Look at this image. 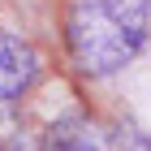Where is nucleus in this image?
Segmentation results:
<instances>
[{
    "mask_svg": "<svg viewBox=\"0 0 151 151\" xmlns=\"http://www.w3.org/2000/svg\"><path fill=\"white\" fill-rule=\"evenodd\" d=\"M0 151H43V147H22V142L13 138V142H4V147H0Z\"/></svg>",
    "mask_w": 151,
    "mask_h": 151,
    "instance_id": "nucleus-6",
    "label": "nucleus"
},
{
    "mask_svg": "<svg viewBox=\"0 0 151 151\" xmlns=\"http://www.w3.org/2000/svg\"><path fill=\"white\" fill-rule=\"evenodd\" d=\"M17 138V116L9 112V104H0V147Z\"/></svg>",
    "mask_w": 151,
    "mask_h": 151,
    "instance_id": "nucleus-5",
    "label": "nucleus"
},
{
    "mask_svg": "<svg viewBox=\"0 0 151 151\" xmlns=\"http://www.w3.org/2000/svg\"><path fill=\"white\" fill-rule=\"evenodd\" d=\"M35 82H39V52L22 35L0 30V104L22 99Z\"/></svg>",
    "mask_w": 151,
    "mask_h": 151,
    "instance_id": "nucleus-2",
    "label": "nucleus"
},
{
    "mask_svg": "<svg viewBox=\"0 0 151 151\" xmlns=\"http://www.w3.org/2000/svg\"><path fill=\"white\" fill-rule=\"evenodd\" d=\"M151 39V0H73L65 17L69 56L86 78H112Z\"/></svg>",
    "mask_w": 151,
    "mask_h": 151,
    "instance_id": "nucleus-1",
    "label": "nucleus"
},
{
    "mask_svg": "<svg viewBox=\"0 0 151 151\" xmlns=\"http://www.w3.org/2000/svg\"><path fill=\"white\" fill-rule=\"evenodd\" d=\"M112 151H151V129L134 125V121H121L112 129Z\"/></svg>",
    "mask_w": 151,
    "mask_h": 151,
    "instance_id": "nucleus-4",
    "label": "nucleus"
},
{
    "mask_svg": "<svg viewBox=\"0 0 151 151\" xmlns=\"http://www.w3.org/2000/svg\"><path fill=\"white\" fill-rule=\"evenodd\" d=\"M43 151H112V134L95 125L91 116H60L43 129Z\"/></svg>",
    "mask_w": 151,
    "mask_h": 151,
    "instance_id": "nucleus-3",
    "label": "nucleus"
}]
</instances>
